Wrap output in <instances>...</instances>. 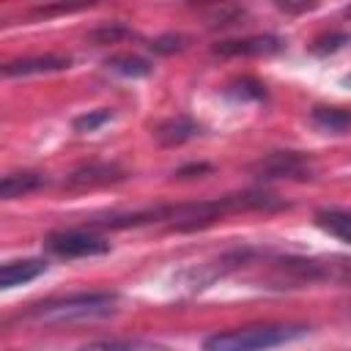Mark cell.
I'll list each match as a JSON object with an SVG mask.
<instances>
[{
  "instance_id": "ba28073f",
  "label": "cell",
  "mask_w": 351,
  "mask_h": 351,
  "mask_svg": "<svg viewBox=\"0 0 351 351\" xmlns=\"http://www.w3.org/2000/svg\"><path fill=\"white\" fill-rule=\"evenodd\" d=\"M197 134H200V123L192 121L189 115H173L154 126V137L159 145H181Z\"/></svg>"
},
{
  "instance_id": "d6986e66",
  "label": "cell",
  "mask_w": 351,
  "mask_h": 351,
  "mask_svg": "<svg viewBox=\"0 0 351 351\" xmlns=\"http://www.w3.org/2000/svg\"><path fill=\"white\" fill-rule=\"evenodd\" d=\"M186 44H189V38L184 33H165V36L151 41V49L159 52V55H173V52L186 49Z\"/></svg>"
},
{
  "instance_id": "ac0fdd59",
  "label": "cell",
  "mask_w": 351,
  "mask_h": 351,
  "mask_svg": "<svg viewBox=\"0 0 351 351\" xmlns=\"http://www.w3.org/2000/svg\"><path fill=\"white\" fill-rule=\"evenodd\" d=\"M225 93L233 96V99H239V101H247V99H263V96H266L263 85L255 82V80H239V82L228 85Z\"/></svg>"
},
{
  "instance_id": "44dd1931",
  "label": "cell",
  "mask_w": 351,
  "mask_h": 351,
  "mask_svg": "<svg viewBox=\"0 0 351 351\" xmlns=\"http://www.w3.org/2000/svg\"><path fill=\"white\" fill-rule=\"evenodd\" d=\"M277 8L291 11V14H299V11H310V8H315V3H277Z\"/></svg>"
},
{
  "instance_id": "7a4b0ae2",
  "label": "cell",
  "mask_w": 351,
  "mask_h": 351,
  "mask_svg": "<svg viewBox=\"0 0 351 351\" xmlns=\"http://www.w3.org/2000/svg\"><path fill=\"white\" fill-rule=\"evenodd\" d=\"M118 304V293L110 291H93V293H74L66 299L33 304L25 310V318H36L44 324H63V321H85V318H101L110 315Z\"/></svg>"
},
{
  "instance_id": "603a6c76",
  "label": "cell",
  "mask_w": 351,
  "mask_h": 351,
  "mask_svg": "<svg viewBox=\"0 0 351 351\" xmlns=\"http://www.w3.org/2000/svg\"><path fill=\"white\" fill-rule=\"evenodd\" d=\"M346 14H348V16H351V5H348V8H346Z\"/></svg>"
},
{
  "instance_id": "7c38bea8",
  "label": "cell",
  "mask_w": 351,
  "mask_h": 351,
  "mask_svg": "<svg viewBox=\"0 0 351 351\" xmlns=\"http://www.w3.org/2000/svg\"><path fill=\"white\" fill-rule=\"evenodd\" d=\"M315 225L324 233H329V236L351 244V211H343V208H321V211H315Z\"/></svg>"
},
{
  "instance_id": "6da1fadb",
  "label": "cell",
  "mask_w": 351,
  "mask_h": 351,
  "mask_svg": "<svg viewBox=\"0 0 351 351\" xmlns=\"http://www.w3.org/2000/svg\"><path fill=\"white\" fill-rule=\"evenodd\" d=\"M307 326H291V324H258V326H241L208 335L203 340V351H269L282 343H291L302 337Z\"/></svg>"
},
{
  "instance_id": "9a60e30c",
  "label": "cell",
  "mask_w": 351,
  "mask_h": 351,
  "mask_svg": "<svg viewBox=\"0 0 351 351\" xmlns=\"http://www.w3.org/2000/svg\"><path fill=\"white\" fill-rule=\"evenodd\" d=\"M107 121H112V110L110 107H99V110H90V112H82L74 118V132L80 134H88V132H96L99 126H104Z\"/></svg>"
},
{
  "instance_id": "8992f818",
  "label": "cell",
  "mask_w": 351,
  "mask_h": 351,
  "mask_svg": "<svg viewBox=\"0 0 351 351\" xmlns=\"http://www.w3.org/2000/svg\"><path fill=\"white\" fill-rule=\"evenodd\" d=\"M282 47L277 36H250V38H236V41H219L211 47L214 55L222 58H241V55H271Z\"/></svg>"
},
{
  "instance_id": "3957f363",
  "label": "cell",
  "mask_w": 351,
  "mask_h": 351,
  "mask_svg": "<svg viewBox=\"0 0 351 351\" xmlns=\"http://www.w3.org/2000/svg\"><path fill=\"white\" fill-rule=\"evenodd\" d=\"M258 181H304L313 178V162L299 151H271L250 165Z\"/></svg>"
},
{
  "instance_id": "5bb4252c",
  "label": "cell",
  "mask_w": 351,
  "mask_h": 351,
  "mask_svg": "<svg viewBox=\"0 0 351 351\" xmlns=\"http://www.w3.org/2000/svg\"><path fill=\"white\" fill-rule=\"evenodd\" d=\"M107 71L121 74V77H148L151 74V63L137 58V55H115L104 60Z\"/></svg>"
},
{
  "instance_id": "9c48e42d",
  "label": "cell",
  "mask_w": 351,
  "mask_h": 351,
  "mask_svg": "<svg viewBox=\"0 0 351 351\" xmlns=\"http://www.w3.org/2000/svg\"><path fill=\"white\" fill-rule=\"evenodd\" d=\"M47 271V261H41V258H25V261H8V263H3V269H0V288H16V285H22V282H30V280H36L38 274H44Z\"/></svg>"
},
{
  "instance_id": "2e32d148",
  "label": "cell",
  "mask_w": 351,
  "mask_h": 351,
  "mask_svg": "<svg viewBox=\"0 0 351 351\" xmlns=\"http://www.w3.org/2000/svg\"><path fill=\"white\" fill-rule=\"evenodd\" d=\"M346 44H351V36L348 33H326V36H318L313 44H310V52L324 58V55H332L337 49H343Z\"/></svg>"
},
{
  "instance_id": "8fae6325",
  "label": "cell",
  "mask_w": 351,
  "mask_h": 351,
  "mask_svg": "<svg viewBox=\"0 0 351 351\" xmlns=\"http://www.w3.org/2000/svg\"><path fill=\"white\" fill-rule=\"evenodd\" d=\"M313 126H318L326 134H343L351 129V110L346 107H315L310 112Z\"/></svg>"
},
{
  "instance_id": "7402d4cb",
  "label": "cell",
  "mask_w": 351,
  "mask_h": 351,
  "mask_svg": "<svg viewBox=\"0 0 351 351\" xmlns=\"http://www.w3.org/2000/svg\"><path fill=\"white\" fill-rule=\"evenodd\" d=\"M343 85H346V88H351V74H346V77H343Z\"/></svg>"
},
{
  "instance_id": "4fadbf2b",
  "label": "cell",
  "mask_w": 351,
  "mask_h": 351,
  "mask_svg": "<svg viewBox=\"0 0 351 351\" xmlns=\"http://www.w3.org/2000/svg\"><path fill=\"white\" fill-rule=\"evenodd\" d=\"M77 351H170V348L154 340H99L80 346Z\"/></svg>"
},
{
  "instance_id": "ffe728a7",
  "label": "cell",
  "mask_w": 351,
  "mask_h": 351,
  "mask_svg": "<svg viewBox=\"0 0 351 351\" xmlns=\"http://www.w3.org/2000/svg\"><path fill=\"white\" fill-rule=\"evenodd\" d=\"M203 173H211V165L195 162V165H186V167L176 170V178H192V176H203Z\"/></svg>"
},
{
  "instance_id": "30bf717a",
  "label": "cell",
  "mask_w": 351,
  "mask_h": 351,
  "mask_svg": "<svg viewBox=\"0 0 351 351\" xmlns=\"http://www.w3.org/2000/svg\"><path fill=\"white\" fill-rule=\"evenodd\" d=\"M47 184V178L36 170H22V173H8L3 176L0 181V197L3 200H14V197H22V195H30L36 189H41Z\"/></svg>"
},
{
  "instance_id": "e0dca14e",
  "label": "cell",
  "mask_w": 351,
  "mask_h": 351,
  "mask_svg": "<svg viewBox=\"0 0 351 351\" xmlns=\"http://www.w3.org/2000/svg\"><path fill=\"white\" fill-rule=\"evenodd\" d=\"M126 36H129V27L121 25V22H107V25H99V27H93L88 33V38L93 44H115V41H121Z\"/></svg>"
},
{
  "instance_id": "277c9868",
  "label": "cell",
  "mask_w": 351,
  "mask_h": 351,
  "mask_svg": "<svg viewBox=\"0 0 351 351\" xmlns=\"http://www.w3.org/2000/svg\"><path fill=\"white\" fill-rule=\"evenodd\" d=\"M44 247L58 255V258H90V255H104L110 252V241L85 230H58L49 233Z\"/></svg>"
},
{
  "instance_id": "5b68a950",
  "label": "cell",
  "mask_w": 351,
  "mask_h": 351,
  "mask_svg": "<svg viewBox=\"0 0 351 351\" xmlns=\"http://www.w3.org/2000/svg\"><path fill=\"white\" fill-rule=\"evenodd\" d=\"M126 173L118 165H104V162H93L85 165L80 170H74L66 178V189H93V186H107L115 181H123Z\"/></svg>"
},
{
  "instance_id": "52a82bcc",
  "label": "cell",
  "mask_w": 351,
  "mask_h": 351,
  "mask_svg": "<svg viewBox=\"0 0 351 351\" xmlns=\"http://www.w3.org/2000/svg\"><path fill=\"white\" fill-rule=\"evenodd\" d=\"M71 66V58L66 55H36V58H22V60H8L3 66L5 77H30V74H49V71H63Z\"/></svg>"
}]
</instances>
